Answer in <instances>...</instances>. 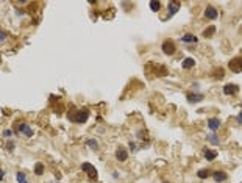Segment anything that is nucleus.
<instances>
[{
    "mask_svg": "<svg viewBox=\"0 0 242 183\" xmlns=\"http://www.w3.org/2000/svg\"><path fill=\"white\" fill-rule=\"evenodd\" d=\"M228 67H230L231 72H234V74H240V72H242V56H236V58L230 60Z\"/></svg>",
    "mask_w": 242,
    "mask_h": 183,
    "instance_id": "obj_1",
    "label": "nucleus"
},
{
    "mask_svg": "<svg viewBox=\"0 0 242 183\" xmlns=\"http://www.w3.org/2000/svg\"><path fill=\"white\" fill-rule=\"evenodd\" d=\"M161 49H163V52H164L166 55H173V53L177 52V46H175V42H173L172 39H166V41L163 42Z\"/></svg>",
    "mask_w": 242,
    "mask_h": 183,
    "instance_id": "obj_2",
    "label": "nucleus"
},
{
    "mask_svg": "<svg viewBox=\"0 0 242 183\" xmlns=\"http://www.w3.org/2000/svg\"><path fill=\"white\" fill-rule=\"evenodd\" d=\"M81 169L84 171V174H88L89 178H92V180L97 178V169H95L91 163H83V164H81Z\"/></svg>",
    "mask_w": 242,
    "mask_h": 183,
    "instance_id": "obj_3",
    "label": "nucleus"
},
{
    "mask_svg": "<svg viewBox=\"0 0 242 183\" xmlns=\"http://www.w3.org/2000/svg\"><path fill=\"white\" fill-rule=\"evenodd\" d=\"M88 118H89V110H80V111H77V114L74 116V121L75 122H78V124H84L86 121H88Z\"/></svg>",
    "mask_w": 242,
    "mask_h": 183,
    "instance_id": "obj_4",
    "label": "nucleus"
},
{
    "mask_svg": "<svg viewBox=\"0 0 242 183\" xmlns=\"http://www.w3.org/2000/svg\"><path fill=\"white\" fill-rule=\"evenodd\" d=\"M239 93V86L237 84H233V83H228L223 86V94L225 96H234Z\"/></svg>",
    "mask_w": 242,
    "mask_h": 183,
    "instance_id": "obj_5",
    "label": "nucleus"
},
{
    "mask_svg": "<svg viewBox=\"0 0 242 183\" xmlns=\"http://www.w3.org/2000/svg\"><path fill=\"white\" fill-rule=\"evenodd\" d=\"M16 132H19V133H24L27 138L33 136V130H31V128H30V125H28V124H25V122H22L19 127H16Z\"/></svg>",
    "mask_w": 242,
    "mask_h": 183,
    "instance_id": "obj_6",
    "label": "nucleus"
},
{
    "mask_svg": "<svg viewBox=\"0 0 242 183\" xmlns=\"http://www.w3.org/2000/svg\"><path fill=\"white\" fill-rule=\"evenodd\" d=\"M217 16H219V13H217V10L214 7H206V10H205V17L206 19L214 21V19H217Z\"/></svg>",
    "mask_w": 242,
    "mask_h": 183,
    "instance_id": "obj_7",
    "label": "nucleus"
},
{
    "mask_svg": "<svg viewBox=\"0 0 242 183\" xmlns=\"http://www.w3.org/2000/svg\"><path fill=\"white\" fill-rule=\"evenodd\" d=\"M127 158H128V152L124 147L116 149V160L117 161H127Z\"/></svg>",
    "mask_w": 242,
    "mask_h": 183,
    "instance_id": "obj_8",
    "label": "nucleus"
},
{
    "mask_svg": "<svg viewBox=\"0 0 242 183\" xmlns=\"http://www.w3.org/2000/svg\"><path fill=\"white\" fill-rule=\"evenodd\" d=\"M186 97H187V102L189 104H197V102H202L203 100V94H197V93H187Z\"/></svg>",
    "mask_w": 242,
    "mask_h": 183,
    "instance_id": "obj_9",
    "label": "nucleus"
},
{
    "mask_svg": "<svg viewBox=\"0 0 242 183\" xmlns=\"http://www.w3.org/2000/svg\"><path fill=\"white\" fill-rule=\"evenodd\" d=\"M212 178H214L216 183H222V181H225L228 178V175L223 171H216V172H212Z\"/></svg>",
    "mask_w": 242,
    "mask_h": 183,
    "instance_id": "obj_10",
    "label": "nucleus"
},
{
    "mask_svg": "<svg viewBox=\"0 0 242 183\" xmlns=\"http://www.w3.org/2000/svg\"><path fill=\"white\" fill-rule=\"evenodd\" d=\"M220 119L219 118H211L209 121H208V127H209V130H212V132H216V130H219L220 128Z\"/></svg>",
    "mask_w": 242,
    "mask_h": 183,
    "instance_id": "obj_11",
    "label": "nucleus"
},
{
    "mask_svg": "<svg viewBox=\"0 0 242 183\" xmlns=\"http://www.w3.org/2000/svg\"><path fill=\"white\" fill-rule=\"evenodd\" d=\"M180 10V2H169V16H173Z\"/></svg>",
    "mask_w": 242,
    "mask_h": 183,
    "instance_id": "obj_12",
    "label": "nucleus"
},
{
    "mask_svg": "<svg viewBox=\"0 0 242 183\" xmlns=\"http://www.w3.org/2000/svg\"><path fill=\"white\" fill-rule=\"evenodd\" d=\"M181 41H183V42L194 44V42H197L198 39H197V36H194V35H191V33H186V35H183V36H181Z\"/></svg>",
    "mask_w": 242,
    "mask_h": 183,
    "instance_id": "obj_13",
    "label": "nucleus"
},
{
    "mask_svg": "<svg viewBox=\"0 0 242 183\" xmlns=\"http://www.w3.org/2000/svg\"><path fill=\"white\" fill-rule=\"evenodd\" d=\"M181 66H183V69H192V67L195 66V60H192V58H184V61L181 63Z\"/></svg>",
    "mask_w": 242,
    "mask_h": 183,
    "instance_id": "obj_14",
    "label": "nucleus"
},
{
    "mask_svg": "<svg viewBox=\"0 0 242 183\" xmlns=\"http://www.w3.org/2000/svg\"><path fill=\"white\" fill-rule=\"evenodd\" d=\"M205 158L208 161H212V160L217 158V152L216 150H205Z\"/></svg>",
    "mask_w": 242,
    "mask_h": 183,
    "instance_id": "obj_15",
    "label": "nucleus"
},
{
    "mask_svg": "<svg viewBox=\"0 0 242 183\" xmlns=\"http://www.w3.org/2000/svg\"><path fill=\"white\" fill-rule=\"evenodd\" d=\"M214 31H216V27H214V25H211V27L205 28V31H203V36H205V38H211V36L214 35Z\"/></svg>",
    "mask_w": 242,
    "mask_h": 183,
    "instance_id": "obj_16",
    "label": "nucleus"
},
{
    "mask_svg": "<svg viewBox=\"0 0 242 183\" xmlns=\"http://www.w3.org/2000/svg\"><path fill=\"white\" fill-rule=\"evenodd\" d=\"M225 77V72H223V69H216L214 70V75H212V78H216V80H220V78H223Z\"/></svg>",
    "mask_w": 242,
    "mask_h": 183,
    "instance_id": "obj_17",
    "label": "nucleus"
},
{
    "mask_svg": "<svg viewBox=\"0 0 242 183\" xmlns=\"http://www.w3.org/2000/svg\"><path fill=\"white\" fill-rule=\"evenodd\" d=\"M208 141H209V144H214V146H219L220 144V139H219L217 135H209L208 136Z\"/></svg>",
    "mask_w": 242,
    "mask_h": 183,
    "instance_id": "obj_18",
    "label": "nucleus"
},
{
    "mask_svg": "<svg viewBox=\"0 0 242 183\" xmlns=\"http://www.w3.org/2000/svg\"><path fill=\"white\" fill-rule=\"evenodd\" d=\"M35 174L36 175H42L44 174V164L42 163H36L35 164Z\"/></svg>",
    "mask_w": 242,
    "mask_h": 183,
    "instance_id": "obj_19",
    "label": "nucleus"
},
{
    "mask_svg": "<svg viewBox=\"0 0 242 183\" xmlns=\"http://www.w3.org/2000/svg\"><path fill=\"white\" fill-rule=\"evenodd\" d=\"M209 169H200L198 172H197V175H198V178H208L209 177Z\"/></svg>",
    "mask_w": 242,
    "mask_h": 183,
    "instance_id": "obj_20",
    "label": "nucleus"
},
{
    "mask_svg": "<svg viewBox=\"0 0 242 183\" xmlns=\"http://www.w3.org/2000/svg\"><path fill=\"white\" fill-rule=\"evenodd\" d=\"M16 180H17L19 183H28V180H27V177H25L24 172H17V174H16Z\"/></svg>",
    "mask_w": 242,
    "mask_h": 183,
    "instance_id": "obj_21",
    "label": "nucleus"
},
{
    "mask_svg": "<svg viewBox=\"0 0 242 183\" xmlns=\"http://www.w3.org/2000/svg\"><path fill=\"white\" fill-rule=\"evenodd\" d=\"M150 10L155 11V13L159 11V10H161V3H159V2H155V0H153V2H150Z\"/></svg>",
    "mask_w": 242,
    "mask_h": 183,
    "instance_id": "obj_22",
    "label": "nucleus"
},
{
    "mask_svg": "<svg viewBox=\"0 0 242 183\" xmlns=\"http://www.w3.org/2000/svg\"><path fill=\"white\" fill-rule=\"evenodd\" d=\"M86 144H88L92 150H97V147H98V142H97L95 139H88V141H86Z\"/></svg>",
    "mask_w": 242,
    "mask_h": 183,
    "instance_id": "obj_23",
    "label": "nucleus"
},
{
    "mask_svg": "<svg viewBox=\"0 0 242 183\" xmlns=\"http://www.w3.org/2000/svg\"><path fill=\"white\" fill-rule=\"evenodd\" d=\"M7 150H8V152H13V150H14V142H13V141H10V142L7 144Z\"/></svg>",
    "mask_w": 242,
    "mask_h": 183,
    "instance_id": "obj_24",
    "label": "nucleus"
},
{
    "mask_svg": "<svg viewBox=\"0 0 242 183\" xmlns=\"http://www.w3.org/2000/svg\"><path fill=\"white\" fill-rule=\"evenodd\" d=\"M3 136H5V138H10V136H13V132H11V130H5V132H3Z\"/></svg>",
    "mask_w": 242,
    "mask_h": 183,
    "instance_id": "obj_25",
    "label": "nucleus"
},
{
    "mask_svg": "<svg viewBox=\"0 0 242 183\" xmlns=\"http://www.w3.org/2000/svg\"><path fill=\"white\" fill-rule=\"evenodd\" d=\"M5 39H7V33L0 30V41H5Z\"/></svg>",
    "mask_w": 242,
    "mask_h": 183,
    "instance_id": "obj_26",
    "label": "nucleus"
},
{
    "mask_svg": "<svg viewBox=\"0 0 242 183\" xmlns=\"http://www.w3.org/2000/svg\"><path fill=\"white\" fill-rule=\"evenodd\" d=\"M3 177H5V171H3V169H0V181L3 180Z\"/></svg>",
    "mask_w": 242,
    "mask_h": 183,
    "instance_id": "obj_27",
    "label": "nucleus"
},
{
    "mask_svg": "<svg viewBox=\"0 0 242 183\" xmlns=\"http://www.w3.org/2000/svg\"><path fill=\"white\" fill-rule=\"evenodd\" d=\"M237 122L242 125V111H240V113H239V116H237Z\"/></svg>",
    "mask_w": 242,
    "mask_h": 183,
    "instance_id": "obj_28",
    "label": "nucleus"
},
{
    "mask_svg": "<svg viewBox=\"0 0 242 183\" xmlns=\"http://www.w3.org/2000/svg\"><path fill=\"white\" fill-rule=\"evenodd\" d=\"M130 149L135 152V150H136V144H135V142H130Z\"/></svg>",
    "mask_w": 242,
    "mask_h": 183,
    "instance_id": "obj_29",
    "label": "nucleus"
},
{
    "mask_svg": "<svg viewBox=\"0 0 242 183\" xmlns=\"http://www.w3.org/2000/svg\"><path fill=\"white\" fill-rule=\"evenodd\" d=\"M0 63H2V56H0Z\"/></svg>",
    "mask_w": 242,
    "mask_h": 183,
    "instance_id": "obj_30",
    "label": "nucleus"
},
{
    "mask_svg": "<svg viewBox=\"0 0 242 183\" xmlns=\"http://www.w3.org/2000/svg\"><path fill=\"white\" fill-rule=\"evenodd\" d=\"M164 183H166V181H164Z\"/></svg>",
    "mask_w": 242,
    "mask_h": 183,
    "instance_id": "obj_31",
    "label": "nucleus"
}]
</instances>
